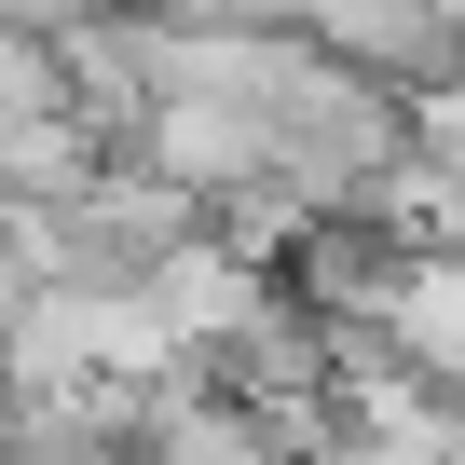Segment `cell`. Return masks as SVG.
<instances>
[{
  "label": "cell",
  "mask_w": 465,
  "mask_h": 465,
  "mask_svg": "<svg viewBox=\"0 0 465 465\" xmlns=\"http://www.w3.org/2000/svg\"><path fill=\"white\" fill-rule=\"evenodd\" d=\"M370 329H383V342H397L411 370H438V383H465V261H451V247H411Z\"/></svg>",
  "instance_id": "3"
},
{
  "label": "cell",
  "mask_w": 465,
  "mask_h": 465,
  "mask_svg": "<svg viewBox=\"0 0 465 465\" xmlns=\"http://www.w3.org/2000/svg\"><path fill=\"white\" fill-rule=\"evenodd\" d=\"M42 274H28V247H15V232H0V329H15V302H28Z\"/></svg>",
  "instance_id": "7"
},
{
  "label": "cell",
  "mask_w": 465,
  "mask_h": 465,
  "mask_svg": "<svg viewBox=\"0 0 465 465\" xmlns=\"http://www.w3.org/2000/svg\"><path fill=\"white\" fill-rule=\"evenodd\" d=\"M411 151L465 178V69H438V83H411Z\"/></svg>",
  "instance_id": "5"
},
{
  "label": "cell",
  "mask_w": 465,
  "mask_h": 465,
  "mask_svg": "<svg viewBox=\"0 0 465 465\" xmlns=\"http://www.w3.org/2000/svg\"><path fill=\"white\" fill-rule=\"evenodd\" d=\"M28 110H69V55L42 28H0V137H15Z\"/></svg>",
  "instance_id": "4"
},
{
  "label": "cell",
  "mask_w": 465,
  "mask_h": 465,
  "mask_svg": "<svg viewBox=\"0 0 465 465\" xmlns=\"http://www.w3.org/2000/svg\"><path fill=\"white\" fill-rule=\"evenodd\" d=\"M451 465H465V451H451Z\"/></svg>",
  "instance_id": "8"
},
{
  "label": "cell",
  "mask_w": 465,
  "mask_h": 465,
  "mask_svg": "<svg viewBox=\"0 0 465 465\" xmlns=\"http://www.w3.org/2000/svg\"><path fill=\"white\" fill-rule=\"evenodd\" d=\"M302 28L342 55V69H370V83H438V69H465V42H451V0H302Z\"/></svg>",
  "instance_id": "2"
},
{
  "label": "cell",
  "mask_w": 465,
  "mask_h": 465,
  "mask_svg": "<svg viewBox=\"0 0 465 465\" xmlns=\"http://www.w3.org/2000/svg\"><path fill=\"white\" fill-rule=\"evenodd\" d=\"M137 151H151L164 178H192V192H232V178H274V110H261V96H205V83H178V96L137 124Z\"/></svg>",
  "instance_id": "1"
},
{
  "label": "cell",
  "mask_w": 465,
  "mask_h": 465,
  "mask_svg": "<svg viewBox=\"0 0 465 465\" xmlns=\"http://www.w3.org/2000/svg\"><path fill=\"white\" fill-rule=\"evenodd\" d=\"M83 15H96V0H0V28H42V42H69Z\"/></svg>",
  "instance_id": "6"
}]
</instances>
